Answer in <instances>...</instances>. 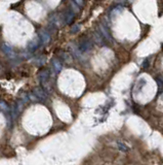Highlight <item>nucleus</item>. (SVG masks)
I'll use <instances>...</instances> for the list:
<instances>
[{
    "instance_id": "nucleus-16",
    "label": "nucleus",
    "mask_w": 163,
    "mask_h": 165,
    "mask_svg": "<svg viewBox=\"0 0 163 165\" xmlns=\"http://www.w3.org/2000/svg\"><path fill=\"white\" fill-rule=\"evenodd\" d=\"M117 1H118V2H124L125 0H117Z\"/></svg>"
},
{
    "instance_id": "nucleus-3",
    "label": "nucleus",
    "mask_w": 163,
    "mask_h": 165,
    "mask_svg": "<svg viewBox=\"0 0 163 165\" xmlns=\"http://www.w3.org/2000/svg\"><path fill=\"white\" fill-rule=\"evenodd\" d=\"M100 32L102 33V36L105 38V39H107L108 41H113V38L111 36V34L109 33V31L107 29H105V27L103 25H100Z\"/></svg>"
},
{
    "instance_id": "nucleus-8",
    "label": "nucleus",
    "mask_w": 163,
    "mask_h": 165,
    "mask_svg": "<svg viewBox=\"0 0 163 165\" xmlns=\"http://www.w3.org/2000/svg\"><path fill=\"white\" fill-rule=\"evenodd\" d=\"M52 66H54V68L56 72H60L63 68L62 63L60 62V60H58V59H54V60H52Z\"/></svg>"
},
{
    "instance_id": "nucleus-14",
    "label": "nucleus",
    "mask_w": 163,
    "mask_h": 165,
    "mask_svg": "<svg viewBox=\"0 0 163 165\" xmlns=\"http://www.w3.org/2000/svg\"><path fill=\"white\" fill-rule=\"evenodd\" d=\"M7 108H8L7 105H6L4 101L2 100V101H1V110H2V111H5L6 110H7Z\"/></svg>"
},
{
    "instance_id": "nucleus-2",
    "label": "nucleus",
    "mask_w": 163,
    "mask_h": 165,
    "mask_svg": "<svg viewBox=\"0 0 163 165\" xmlns=\"http://www.w3.org/2000/svg\"><path fill=\"white\" fill-rule=\"evenodd\" d=\"M39 37H40V40L44 44H46L50 41V35H49V33L47 32L46 30H40L39 31Z\"/></svg>"
},
{
    "instance_id": "nucleus-11",
    "label": "nucleus",
    "mask_w": 163,
    "mask_h": 165,
    "mask_svg": "<svg viewBox=\"0 0 163 165\" xmlns=\"http://www.w3.org/2000/svg\"><path fill=\"white\" fill-rule=\"evenodd\" d=\"M38 45H39V44L37 43L36 40H34V41H31V43L29 44V45H28V48H29L30 51H34L38 48Z\"/></svg>"
},
{
    "instance_id": "nucleus-17",
    "label": "nucleus",
    "mask_w": 163,
    "mask_h": 165,
    "mask_svg": "<svg viewBox=\"0 0 163 165\" xmlns=\"http://www.w3.org/2000/svg\"></svg>"
},
{
    "instance_id": "nucleus-13",
    "label": "nucleus",
    "mask_w": 163,
    "mask_h": 165,
    "mask_svg": "<svg viewBox=\"0 0 163 165\" xmlns=\"http://www.w3.org/2000/svg\"><path fill=\"white\" fill-rule=\"evenodd\" d=\"M94 38H95V40H97V43H98V44H102L103 38H102V36H101L100 33H94Z\"/></svg>"
},
{
    "instance_id": "nucleus-6",
    "label": "nucleus",
    "mask_w": 163,
    "mask_h": 165,
    "mask_svg": "<svg viewBox=\"0 0 163 165\" xmlns=\"http://www.w3.org/2000/svg\"><path fill=\"white\" fill-rule=\"evenodd\" d=\"M48 75H49V71L48 70H41L40 73H39V80L42 84H44L46 82V80L48 79Z\"/></svg>"
},
{
    "instance_id": "nucleus-5",
    "label": "nucleus",
    "mask_w": 163,
    "mask_h": 165,
    "mask_svg": "<svg viewBox=\"0 0 163 165\" xmlns=\"http://www.w3.org/2000/svg\"><path fill=\"white\" fill-rule=\"evenodd\" d=\"M2 50H3V52L5 53L6 55L8 56L9 58H15L16 57V54H15V52L12 51V49L9 47V45H7V44H2Z\"/></svg>"
},
{
    "instance_id": "nucleus-1",
    "label": "nucleus",
    "mask_w": 163,
    "mask_h": 165,
    "mask_svg": "<svg viewBox=\"0 0 163 165\" xmlns=\"http://www.w3.org/2000/svg\"><path fill=\"white\" fill-rule=\"evenodd\" d=\"M33 94L38 98L39 100H46V98H47V93L40 87L35 88L33 91Z\"/></svg>"
},
{
    "instance_id": "nucleus-7",
    "label": "nucleus",
    "mask_w": 163,
    "mask_h": 165,
    "mask_svg": "<svg viewBox=\"0 0 163 165\" xmlns=\"http://www.w3.org/2000/svg\"><path fill=\"white\" fill-rule=\"evenodd\" d=\"M73 19H74V12H72V10H70V9L67 10L65 13V22L67 24H71Z\"/></svg>"
},
{
    "instance_id": "nucleus-4",
    "label": "nucleus",
    "mask_w": 163,
    "mask_h": 165,
    "mask_svg": "<svg viewBox=\"0 0 163 165\" xmlns=\"http://www.w3.org/2000/svg\"><path fill=\"white\" fill-rule=\"evenodd\" d=\"M91 48V44H90V40H83L81 41V44L79 45V52H86L88 51L89 49Z\"/></svg>"
},
{
    "instance_id": "nucleus-12",
    "label": "nucleus",
    "mask_w": 163,
    "mask_h": 165,
    "mask_svg": "<svg viewBox=\"0 0 163 165\" xmlns=\"http://www.w3.org/2000/svg\"><path fill=\"white\" fill-rule=\"evenodd\" d=\"M79 29H80L79 24H75V25H73V27L71 28V32H72V33H77L78 31H79Z\"/></svg>"
},
{
    "instance_id": "nucleus-9",
    "label": "nucleus",
    "mask_w": 163,
    "mask_h": 165,
    "mask_svg": "<svg viewBox=\"0 0 163 165\" xmlns=\"http://www.w3.org/2000/svg\"><path fill=\"white\" fill-rule=\"evenodd\" d=\"M122 12H123V8H122L121 5H118V6H117V8H115L114 9H112L111 13H110V17L113 18V17L117 16V15H118V13H122Z\"/></svg>"
},
{
    "instance_id": "nucleus-10",
    "label": "nucleus",
    "mask_w": 163,
    "mask_h": 165,
    "mask_svg": "<svg viewBox=\"0 0 163 165\" xmlns=\"http://www.w3.org/2000/svg\"><path fill=\"white\" fill-rule=\"evenodd\" d=\"M117 146H118V149L121 151V152H122V151H123V152H127V151H128V147H126L124 142H117Z\"/></svg>"
},
{
    "instance_id": "nucleus-15",
    "label": "nucleus",
    "mask_w": 163,
    "mask_h": 165,
    "mask_svg": "<svg viewBox=\"0 0 163 165\" xmlns=\"http://www.w3.org/2000/svg\"><path fill=\"white\" fill-rule=\"evenodd\" d=\"M75 2L78 5H83V0H75Z\"/></svg>"
}]
</instances>
